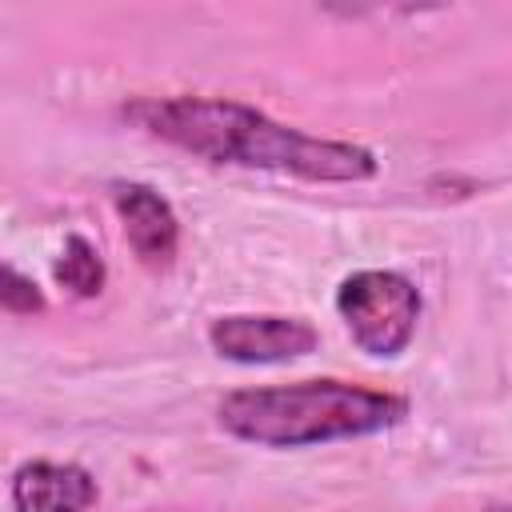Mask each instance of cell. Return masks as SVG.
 <instances>
[{
  "instance_id": "6da1fadb",
  "label": "cell",
  "mask_w": 512,
  "mask_h": 512,
  "mask_svg": "<svg viewBox=\"0 0 512 512\" xmlns=\"http://www.w3.org/2000/svg\"><path fill=\"white\" fill-rule=\"evenodd\" d=\"M124 116L140 132L208 164L268 168L324 184H360L380 168L364 144L308 136L228 96H144L132 100Z\"/></svg>"
},
{
  "instance_id": "7a4b0ae2",
  "label": "cell",
  "mask_w": 512,
  "mask_h": 512,
  "mask_svg": "<svg viewBox=\"0 0 512 512\" xmlns=\"http://www.w3.org/2000/svg\"><path fill=\"white\" fill-rule=\"evenodd\" d=\"M404 416H408L404 396L348 380L236 388L216 408L220 428L256 448H312L332 440L376 436L400 424Z\"/></svg>"
},
{
  "instance_id": "3957f363",
  "label": "cell",
  "mask_w": 512,
  "mask_h": 512,
  "mask_svg": "<svg viewBox=\"0 0 512 512\" xmlns=\"http://www.w3.org/2000/svg\"><path fill=\"white\" fill-rule=\"evenodd\" d=\"M336 312L352 344L368 356H400L420 320V292L408 276L388 268H364L336 288Z\"/></svg>"
},
{
  "instance_id": "277c9868",
  "label": "cell",
  "mask_w": 512,
  "mask_h": 512,
  "mask_svg": "<svg viewBox=\"0 0 512 512\" xmlns=\"http://www.w3.org/2000/svg\"><path fill=\"white\" fill-rule=\"evenodd\" d=\"M208 344L216 348V356L236 364H284V360L308 356L320 344V332L300 316L236 312V316L212 320Z\"/></svg>"
},
{
  "instance_id": "5b68a950",
  "label": "cell",
  "mask_w": 512,
  "mask_h": 512,
  "mask_svg": "<svg viewBox=\"0 0 512 512\" xmlns=\"http://www.w3.org/2000/svg\"><path fill=\"white\" fill-rule=\"evenodd\" d=\"M112 204H116V216L124 224V236H128L136 260L152 272L172 268V260L180 252V220H176L172 204L152 184H136V180L112 184Z\"/></svg>"
},
{
  "instance_id": "8992f818",
  "label": "cell",
  "mask_w": 512,
  "mask_h": 512,
  "mask_svg": "<svg viewBox=\"0 0 512 512\" xmlns=\"http://www.w3.org/2000/svg\"><path fill=\"white\" fill-rule=\"evenodd\" d=\"M100 500V488L88 468L60 460H28L12 472V508L16 512H88Z\"/></svg>"
},
{
  "instance_id": "52a82bcc",
  "label": "cell",
  "mask_w": 512,
  "mask_h": 512,
  "mask_svg": "<svg viewBox=\"0 0 512 512\" xmlns=\"http://www.w3.org/2000/svg\"><path fill=\"white\" fill-rule=\"evenodd\" d=\"M104 260H100V252L84 240V236H68L64 240V252H60V260H56V280L72 292V296H100V288H104Z\"/></svg>"
},
{
  "instance_id": "ba28073f",
  "label": "cell",
  "mask_w": 512,
  "mask_h": 512,
  "mask_svg": "<svg viewBox=\"0 0 512 512\" xmlns=\"http://www.w3.org/2000/svg\"><path fill=\"white\" fill-rule=\"evenodd\" d=\"M0 304H4V312H12V316H36V312H44V292L36 288L32 276H24V272H16V268L8 264V268H4Z\"/></svg>"
},
{
  "instance_id": "9c48e42d",
  "label": "cell",
  "mask_w": 512,
  "mask_h": 512,
  "mask_svg": "<svg viewBox=\"0 0 512 512\" xmlns=\"http://www.w3.org/2000/svg\"><path fill=\"white\" fill-rule=\"evenodd\" d=\"M500 512H512V508H500Z\"/></svg>"
}]
</instances>
